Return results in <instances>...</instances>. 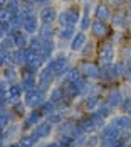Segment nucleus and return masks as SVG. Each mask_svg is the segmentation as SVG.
I'll return each instance as SVG.
<instances>
[{"label":"nucleus","mask_w":131,"mask_h":147,"mask_svg":"<svg viewBox=\"0 0 131 147\" xmlns=\"http://www.w3.org/2000/svg\"><path fill=\"white\" fill-rule=\"evenodd\" d=\"M45 66L52 71V73L56 74V78L57 80H61L64 74L69 71V68L72 66L71 64V59H69V56L64 53V51H61L59 54H56L52 59H49L47 63H45Z\"/></svg>","instance_id":"obj_1"},{"label":"nucleus","mask_w":131,"mask_h":147,"mask_svg":"<svg viewBox=\"0 0 131 147\" xmlns=\"http://www.w3.org/2000/svg\"><path fill=\"white\" fill-rule=\"evenodd\" d=\"M81 15H82V10L79 5H71L64 10H61L57 15V24L59 27H77L79 20H81Z\"/></svg>","instance_id":"obj_2"},{"label":"nucleus","mask_w":131,"mask_h":147,"mask_svg":"<svg viewBox=\"0 0 131 147\" xmlns=\"http://www.w3.org/2000/svg\"><path fill=\"white\" fill-rule=\"evenodd\" d=\"M79 68L81 74L86 78V80H94L98 81L99 76H101V64L96 63V61H91V59H82L81 63L76 64Z\"/></svg>","instance_id":"obj_3"},{"label":"nucleus","mask_w":131,"mask_h":147,"mask_svg":"<svg viewBox=\"0 0 131 147\" xmlns=\"http://www.w3.org/2000/svg\"><path fill=\"white\" fill-rule=\"evenodd\" d=\"M114 41L113 39H104L102 44L98 47V59H99V64H111L114 63V53H116V47H114Z\"/></svg>","instance_id":"obj_4"},{"label":"nucleus","mask_w":131,"mask_h":147,"mask_svg":"<svg viewBox=\"0 0 131 147\" xmlns=\"http://www.w3.org/2000/svg\"><path fill=\"white\" fill-rule=\"evenodd\" d=\"M24 103L29 110H34V108H39L45 100H47V91H44L41 88L30 90V91H25L24 93Z\"/></svg>","instance_id":"obj_5"},{"label":"nucleus","mask_w":131,"mask_h":147,"mask_svg":"<svg viewBox=\"0 0 131 147\" xmlns=\"http://www.w3.org/2000/svg\"><path fill=\"white\" fill-rule=\"evenodd\" d=\"M30 132H32V135H34L39 142H44V140H49L51 137H54V134H56V125L51 123V122H47V120L44 118L42 122L37 123Z\"/></svg>","instance_id":"obj_6"},{"label":"nucleus","mask_w":131,"mask_h":147,"mask_svg":"<svg viewBox=\"0 0 131 147\" xmlns=\"http://www.w3.org/2000/svg\"><path fill=\"white\" fill-rule=\"evenodd\" d=\"M124 96H126V91H123L121 86H111V88L106 90V93H104V100L109 103V105H113L116 110H119V107H121V103L124 102Z\"/></svg>","instance_id":"obj_7"},{"label":"nucleus","mask_w":131,"mask_h":147,"mask_svg":"<svg viewBox=\"0 0 131 147\" xmlns=\"http://www.w3.org/2000/svg\"><path fill=\"white\" fill-rule=\"evenodd\" d=\"M114 32V29L108 24V22H102V20H92V26H91V34L94 36V39H99V41H104V39H109V36Z\"/></svg>","instance_id":"obj_8"},{"label":"nucleus","mask_w":131,"mask_h":147,"mask_svg":"<svg viewBox=\"0 0 131 147\" xmlns=\"http://www.w3.org/2000/svg\"><path fill=\"white\" fill-rule=\"evenodd\" d=\"M44 120V115L42 112L39 110V108H34V110H29L27 113H25V117L22 118L20 122H22V129H24V132H30L37 123H41Z\"/></svg>","instance_id":"obj_9"},{"label":"nucleus","mask_w":131,"mask_h":147,"mask_svg":"<svg viewBox=\"0 0 131 147\" xmlns=\"http://www.w3.org/2000/svg\"><path fill=\"white\" fill-rule=\"evenodd\" d=\"M56 80H57L56 74L52 73L47 66H44L42 69L37 73V83H39V88L44 90V91H51V88H52V85H54Z\"/></svg>","instance_id":"obj_10"},{"label":"nucleus","mask_w":131,"mask_h":147,"mask_svg":"<svg viewBox=\"0 0 131 147\" xmlns=\"http://www.w3.org/2000/svg\"><path fill=\"white\" fill-rule=\"evenodd\" d=\"M20 86L24 90V93L25 91H30V90H35L39 88V83H37V73H30L27 69H24V68H20Z\"/></svg>","instance_id":"obj_11"},{"label":"nucleus","mask_w":131,"mask_h":147,"mask_svg":"<svg viewBox=\"0 0 131 147\" xmlns=\"http://www.w3.org/2000/svg\"><path fill=\"white\" fill-rule=\"evenodd\" d=\"M76 27H69V26H66V27H59L57 29V47L59 49H66V47H69L71 44V41H72V37L76 36Z\"/></svg>","instance_id":"obj_12"},{"label":"nucleus","mask_w":131,"mask_h":147,"mask_svg":"<svg viewBox=\"0 0 131 147\" xmlns=\"http://www.w3.org/2000/svg\"><path fill=\"white\" fill-rule=\"evenodd\" d=\"M92 15L96 20H102V22H109L111 15H113V10L109 7L108 2H96V7L92 10Z\"/></svg>","instance_id":"obj_13"},{"label":"nucleus","mask_w":131,"mask_h":147,"mask_svg":"<svg viewBox=\"0 0 131 147\" xmlns=\"http://www.w3.org/2000/svg\"><path fill=\"white\" fill-rule=\"evenodd\" d=\"M109 24L114 30H126V7H124V10L114 9V12L109 19Z\"/></svg>","instance_id":"obj_14"},{"label":"nucleus","mask_w":131,"mask_h":147,"mask_svg":"<svg viewBox=\"0 0 131 147\" xmlns=\"http://www.w3.org/2000/svg\"><path fill=\"white\" fill-rule=\"evenodd\" d=\"M57 15H59V12L56 10L54 5H45V7L39 9L41 24H54V22H57Z\"/></svg>","instance_id":"obj_15"},{"label":"nucleus","mask_w":131,"mask_h":147,"mask_svg":"<svg viewBox=\"0 0 131 147\" xmlns=\"http://www.w3.org/2000/svg\"><path fill=\"white\" fill-rule=\"evenodd\" d=\"M119 135H121V130L118 129L111 120H108V123H106L101 130H99L101 142H102V140H116V139H119Z\"/></svg>","instance_id":"obj_16"},{"label":"nucleus","mask_w":131,"mask_h":147,"mask_svg":"<svg viewBox=\"0 0 131 147\" xmlns=\"http://www.w3.org/2000/svg\"><path fill=\"white\" fill-rule=\"evenodd\" d=\"M5 144L7 142H17L19 137L24 134V129H22V122H12L7 129H5Z\"/></svg>","instance_id":"obj_17"},{"label":"nucleus","mask_w":131,"mask_h":147,"mask_svg":"<svg viewBox=\"0 0 131 147\" xmlns=\"http://www.w3.org/2000/svg\"><path fill=\"white\" fill-rule=\"evenodd\" d=\"M2 78L9 83V85H15L20 81V69L14 66V64H7L3 69H2Z\"/></svg>","instance_id":"obj_18"},{"label":"nucleus","mask_w":131,"mask_h":147,"mask_svg":"<svg viewBox=\"0 0 131 147\" xmlns=\"http://www.w3.org/2000/svg\"><path fill=\"white\" fill-rule=\"evenodd\" d=\"M39 29H41V19H39V14L25 17V20H24V27H22L24 32H27L29 36H34V34L39 32Z\"/></svg>","instance_id":"obj_19"},{"label":"nucleus","mask_w":131,"mask_h":147,"mask_svg":"<svg viewBox=\"0 0 131 147\" xmlns=\"http://www.w3.org/2000/svg\"><path fill=\"white\" fill-rule=\"evenodd\" d=\"M7 98H9L10 105L20 102V100L24 98V90H22V86H20V83L9 85V88H7Z\"/></svg>","instance_id":"obj_20"},{"label":"nucleus","mask_w":131,"mask_h":147,"mask_svg":"<svg viewBox=\"0 0 131 147\" xmlns=\"http://www.w3.org/2000/svg\"><path fill=\"white\" fill-rule=\"evenodd\" d=\"M86 42H87L86 32L77 30V32H76V36L72 37V41H71V44H69V49H71L72 53H81V49L84 47V44H86Z\"/></svg>","instance_id":"obj_21"},{"label":"nucleus","mask_w":131,"mask_h":147,"mask_svg":"<svg viewBox=\"0 0 131 147\" xmlns=\"http://www.w3.org/2000/svg\"><path fill=\"white\" fill-rule=\"evenodd\" d=\"M44 41H54L57 37V29L52 24H41V29L37 32Z\"/></svg>","instance_id":"obj_22"},{"label":"nucleus","mask_w":131,"mask_h":147,"mask_svg":"<svg viewBox=\"0 0 131 147\" xmlns=\"http://www.w3.org/2000/svg\"><path fill=\"white\" fill-rule=\"evenodd\" d=\"M79 54L82 56V59H92L96 54H98V44H96V41L87 39V42L84 44V47L81 49Z\"/></svg>","instance_id":"obj_23"},{"label":"nucleus","mask_w":131,"mask_h":147,"mask_svg":"<svg viewBox=\"0 0 131 147\" xmlns=\"http://www.w3.org/2000/svg\"><path fill=\"white\" fill-rule=\"evenodd\" d=\"M47 98H49L52 103H56V105H59V103L64 102V100H66V93H64L62 85L52 86V88H51V91H49V96H47Z\"/></svg>","instance_id":"obj_24"},{"label":"nucleus","mask_w":131,"mask_h":147,"mask_svg":"<svg viewBox=\"0 0 131 147\" xmlns=\"http://www.w3.org/2000/svg\"><path fill=\"white\" fill-rule=\"evenodd\" d=\"M10 112H12V115L15 117V120H22V118L25 117V113L29 112V108L25 107V103H24V100H20V102L14 103V105H10Z\"/></svg>","instance_id":"obj_25"},{"label":"nucleus","mask_w":131,"mask_h":147,"mask_svg":"<svg viewBox=\"0 0 131 147\" xmlns=\"http://www.w3.org/2000/svg\"><path fill=\"white\" fill-rule=\"evenodd\" d=\"M17 144L22 147H39V140L32 135V132H24L20 137H19V140H17Z\"/></svg>","instance_id":"obj_26"},{"label":"nucleus","mask_w":131,"mask_h":147,"mask_svg":"<svg viewBox=\"0 0 131 147\" xmlns=\"http://www.w3.org/2000/svg\"><path fill=\"white\" fill-rule=\"evenodd\" d=\"M98 112H99V113H101L104 118H108V120H111V118L116 115V108H114L113 105H109V103L106 102L104 98L101 100L99 107H98Z\"/></svg>","instance_id":"obj_27"},{"label":"nucleus","mask_w":131,"mask_h":147,"mask_svg":"<svg viewBox=\"0 0 131 147\" xmlns=\"http://www.w3.org/2000/svg\"><path fill=\"white\" fill-rule=\"evenodd\" d=\"M14 41H15V47L17 49H25V47H29L30 36L27 32H24V30H19L14 36Z\"/></svg>","instance_id":"obj_28"},{"label":"nucleus","mask_w":131,"mask_h":147,"mask_svg":"<svg viewBox=\"0 0 131 147\" xmlns=\"http://www.w3.org/2000/svg\"><path fill=\"white\" fill-rule=\"evenodd\" d=\"M12 122H19V120H15V117L10 112V108L5 110V112H0V130H5Z\"/></svg>","instance_id":"obj_29"},{"label":"nucleus","mask_w":131,"mask_h":147,"mask_svg":"<svg viewBox=\"0 0 131 147\" xmlns=\"http://www.w3.org/2000/svg\"><path fill=\"white\" fill-rule=\"evenodd\" d=\"M87 115H89V118L92 120V123L96 125L98 132H99V130H101L102 127H104V125L108 123V118H104V117L101 115V113L98 112V110H96V112H91V113H87Z\"/></svg>","instance_id":"obj_30"},{"label":"nucleus","mask_w":131,"mask_h":147,"mask_svg":"<svg viewBox=\"0 0 131 147\" xmlns=\"http://www.w3.org/2000/svg\"><path fill=\"white\" fill-rule=\"evenodd\" d=\"M42 46H44V39L39 36V34H34V36H30L29 47L32 49V51H37V53H41V51H42Z\"/></svg>","instance_id":"obj_31"},{"label":"nucleus","mask_w":131,"mask_h":147,"mask_svg":"<svg viewBox=\"0 0 131 147\" xmlns=\"http://www.w3.org/2000/svg\"><path fill=\"white\" fill-rule=\"evenodd\" d=\"M39 110L42 112L44 118H45L47 115H51V113H54V112L57 110V105H56V103H52L51 100H49V98H47V100H45V102H44L41 107H39Z\"/></svg>","instance_id":"obj_32"},{"label":"nucleus","mask_w":131,"mask_h":147,"mask_svg":"<svg viewBox=\"0 0 131 147\" xmlns=\"http://www.w3.org/2000/svg\"><path fill=\"white\" fill-rule=\"evenodd\" d=\"M119 59H121L126 66L131 64V44H123L121 51H119Z\"/></svg>","instance_id":"obj_33"},{"label":"nucleus","mask_w":131,"mask_h":147,"mask_svg":"<svg viewBox=\"0 0 131 147\" xmlns=\"http://www.w3.org/2000/svg\"><path fill=\"white\" fill-rule=\"evenodd\" d=\"M92 20H94V19H91V15L82 14V15H81V20H79V24H77L79 30H82V32H87V30H91Z\"/></svg>","instance_id":"obj_34"},{"label":"nucleus","mask_w":131,"mask_h":147,"mask_svg":"<svg viewBox=\"0 0 131 147\" xmlns=\"http://www.w3.org/2000/svg\"><path fill=\"white\" fill-rule=\"evenodd\" d=\"M0 49H2V51H14L15 49L14 36H5V37H2V41H0Z\"/></svg>","instance_id":"obj_35"},{"label":"nucleus","mask_w":131,"mask_h":147,"mask_svg":"<svg viewBox=\"0 0 131 147\" xmlns=\"http://www.w3.org/2000/svg\"><path fill=\"white\" fill-rule=\"evenodd\" d=\"M5 9H7L9 12H12L14 15L20 14V10H22V0H7Z\"/></svg>","instance_id":"obj_36"},{"label":"nucleus","mask_w":131,"mask_h":147,"mask_svg":"<svg viewBox=\"0 0 131 147\" xmlns=\"http://www.w3.org/2000/svg\"><path fill=\"white\" fill-rule=\"evenodd\" d=\"M101 146V137H99V132H94V134H89L86 139V144L84 147H99Z\"/></svg>","instance_id":"obj_37"},{"label":"nucleus","mask_w":131,"mask_h":147,"mask_svg":"<svg viewBox=\"0 0 131 147\" xmlns=\"http://www.w3.org/2000/svg\"><path fill=\"white\" fill-rule=\"evenodd\" d=\"M94 7H96V2H94V0H82L81 10H82V14L91 15V14H92L91 10H94Z\"/></svg>","instance_id":"obj_38"},{"label":"nucleus","mask_w":131,"mask_h":147,"mask_svg":"<svg viewBox=\"0 0 131 147\" xmlns=\"http://www.w3.org/2000/svg\"><path fill=\"white\" fill-rule=\"evenodd\" d=\"M119 112L121 113H126V115H131V95H126L124 96V102L121 103Z\"/></svg>","instance_id":"obj_39"},{"label":"nucleus","mask_w":131,"mask_h":147,"mask_svg":"<svg viewBox=\"0 0 131 147\" xmlns=\"http://www.w3.org/2000/svg\"><path fill=\"white\" fill-rule=\"evenodd\" d=\"M64 118H66V117H64L62 113H59L57 110H56L54 113L47 115V117H45V120H47V122H51V123H54V125H59V123H61V122H62Z\"/></svg>","instance_id":"obj_40"},{"label":"nucleus","mask_w":131,"mask_h":147,"mask_svg":"<svg viewBox=\"0 0 131 147\" xmlns=\"http://www.w3.org/2000/svg\"><path fill=\"white\" fill-rule=\"evenodd\" d=\"M9 108H10V102L7 98V93L5 95H0V112H5Z\"/></svg>","instance_id":"obj_41"},{"label":"nucleus","mask_w":131,"mask_h":147,"mask_svg":"<svg viewBox=\"0 0 131 147\" xmlns=\"http://www.w3.org/2000/svg\"><path fill=\"white\" fill-rule=\"evenodd\" d=\"M39 147H62V146L59 144L56 139H51V140H44V142H41Z\"/></svg>","instance_id":"obj_42"},{"label":"nucleus","mask_w":131,"mask_h":147,"mask_svg":"<svg viewBox=\"0 0 131 147\" xmlns=\"http://www.w3.org/2000/svg\"><path fill=\"white\" fill-rule=\"evenodd\" d=\"M12 12H9L7 9H3L2 12H0V22H10V19H12Z\"/></svg>","instance_id":"obj_43"},{"label":"nucleus","mask_w":131,"mask_h":147,"mask_svg":"<svg viewBox=\"0 0 131 147\" xmlns=\"http://www.w3.org/2000/svg\"><path fill=\"white\" fill-rule=\"evenodd\" d=\"M119 139H121L124 144H130V142H131V130H121Z\"/></svg>","instance_id":"obj_44"},{"label":"nucleus","mask_w":131,"mask_h":147,"mask_svg":"<svg viewBox=\"0 0 131 147\" xmlns=\"http://www.w3.org/2000/svg\"><path fill=\"white\" fill-rule=\"evenodd\" d=\"M7 88H9V83L0 76V95H5L7 93Z\"/></svg>","instance_id":"obj_45"},{"label":"nucleus","mask_w":131,"mask_h":147,"mask_svg":"<svg viewBox=\"0 0 131 147\" xmlns=\"http://www.w3.org/2000/svg\"><path fill=\"white\" fill-rule=\"evenodd\" d=\"M113 5H114V9H123V7H126V2L128 0H109Z\"/></svg>","instance_id":"obj_46"},{"label":"nucleus","mask_w":131,"mask_h":147,"mask_svg":"<svg viewBox=\"0 0 131 147\" xmlns=\"http://www.w3.org/2000/svg\"><path fill=\"white\" fill-rule=\"evenodd\" d=\"M131 29V10L126 9V30Z\"/></svg>","instance_id":"obj_47"},{"label":"nucleus","mask_w":131,"mask_h":147,"mask_svg":"<svg viewBox=\"0 0 131 147\" xmlns=\"http://www.w3.org/2000/svg\"><path fill=\"white\" fill-rule=\"evenodd\" d=\"M126 78H128V81H131V64L126 68Z\"/></svg>","instance_id":"obj_48"},{"label":"nucleus","mask_w":131,"mask_h":147,"mask_svg":"<svg viewBox=\"0 0 131 147\" xmlns=\"http://www.w3.org/2000/svg\"><path fill=\"white\" fill-rule=\"evenodd\" d=\"M3 147H19L17 142H7V144H3Z\"/></svg>","instance_id":"obj_49"},{"label":"nucleus","mask_w":131,"mask_h":147,"mask_svg":"<svg viewBox=\"0 0 131 147\" xmlns=\"http://www.w3.org/2000/svg\"><path fill=\"white\" fill-rule=\"evenodd\" d=\"M126 9H128V10H131V0H128V2H126Z\"/></svg>","instance_id":"obj_50"},{"label":"nucleus","mask_w":131,"mask_h":147,"mask_svg":"<svg viewBox=\"0 0 131 147\" xmlns=\"http://www.w3.org/2000/svg\"><path fill=\"white\" fill-rule=\"evenodd\" d=\"M59 2H62V3H69V2H72V0H59Z\"/></svg>","instance_id":"obj_51"},{"label":"nucleus","mask_w":131,"mask_h":147,"mask_svg":"<svg viewBox=\"0 0 131 147\" xmlns=\"http://www.w3.org/2000/svg\"><path fill=\"white\" fill-rule=\"evenodd\" d=\"M3 9H5V5H0V12H2V10H3Z\"/></svg>","instance_id":"obj_52"},{"label":"nucleus","mask_w":131,"mask_h":147,"mask_svg":"<svg viewBox=\"0 0 131 147\" xmlns=\"http://www.w3.org/2000/svg\"><path fill=\"white\" fill-rule=\"evenodd\" d=\"M126 147H131V142H130V144H126Z\"/></svg>","instance_id":"obj_53"},{"label":"nucleus","mask_w":131,"mask_h":147,"mask_svg":"<svg viewBox=\"0 0 131 147\" xmlns=\"http://www.w3.org/2000/svg\"><path fill=\"white\" fill-rule=\"evenodd\" d=\"M0 147H3V144H2V142H0Z\"/></svg>","instance_id":"obj_54"},{"label":"nucleus","mask_w":131,"mask_h":147,"mask_svg":"<svg viewBox=\"0 0 131 147\" xmlns=\"http://www.w3.org/2000/svg\"><path fill=\"white\" fill-rule=\"evenodd\" d=\"M130 83H131V81H130Z\"/></svg>","instance_id":"obj_55"}]
</instances>
